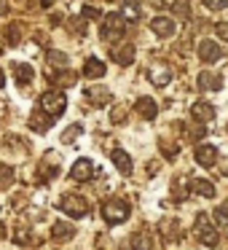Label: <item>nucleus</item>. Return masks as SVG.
Masks as SVG:
<instances>
[{
	"label": "nucleus",
	"instance_id": "obj_1",
	"mask_svg": "<svg viewBox=\"0 0 228 250\" xmlns=\"http://www.w3.org/2000/svg\"><path fill=\"white\" fill-rule=\"evenodd\" d=\"M129 212H132V207H129V202L126 199H108L102 205V218L110 223V226H118V223H124L126 218H129Z\"/></svg>",
	"mask_w": 228,
	"mask_h": 250
},
{
	"label": "nucleus",
	"instance_id": "obj_2",
	"mask_svg": "<svg viewBox=\"0 0 228 250\" xmlns=\"http://www.w3.org/2000/svg\"><path fill=\"white\" fill-rule=\"evenodd\" d=\"M67 108V97L62 92H46L40 94V110H43L49 119H59Z\"/></svg>",
	"mask_w": 228,
	"mask_h": 250
},
{
	"label": "nucleus",
	"instance_id": "obj_3",
	"mask_svg": "<svg viewBox=\"0 0 228 250\" xmlns=\"http://www.w3.org/2000/svg\"><path fill=\"white\" fill-rule=\"evenodd\" d=\"M193 231H196V237H199V242L207 245V248H217V242H220V239H217L215 226H212V221H209V215H207V212H199V215H196Z\"/></svg>",
	"mask_w": 228,
	"mask_h": 250
},
{
	"label": "nucleus",
	"instance_id": "obj_4",
	"mask_svg": "<svg viewBox=\"0 0 228 250\" xmlns=\"http://www.w3.org/2000/svg\"><path fill=\"white\" fill-rule=\"evenodd\" d=\"M59 210L62 212H67L70 218H86L89 215V199L86 196H76V194H65L59 199Z\"/></svg>",
	"mask_w": 228,
	"mask_h": 250
},
{
	"label": "nucleus",
	"instance_id": "obj_5",
	"mask_svg": "<svg viewBox=\"0 0 228 250\" xmlns=\"http://www.w3.org/2000/svg\"><path fill=\"white\" fill-rule=\"evenodd\" d=\"M126 33V19L121 17V14H108L102 22V38L105 41H118L124 38Z\"/></svg>",
	"mask_w": 228,
	"mask_h": 250
},
{
	"label": "nucleus",
	"instance_id": "obj_6",
	"mask_svg": "<svg viewBox=\"0 0 228 250\" xmlns=\"http://www.w3.org/2000/svg\"><path fill=\"white\" fill-rule=\"evenodd\" d=\"M70 178L76 180V183H86V180H92L94 178L92 159H78V162L73 164V169H70Z\"/></svg>",
	"mask_w": 228,
	"mask_h": 250
},
{
	"label": "nucleus",
	"instance_id": "obj_7",
	"mask_svg": "<svg viewBox=\"0 0 228 250\" xmlns=\"http://www.w3.org/2000/svg\"><path fill=\"white\" fill-rule=\"evenodd\" d=\"M199 89H201V92H220V89H223L220 73L201 70V73H199Z\"/></svg>",
	"mask_w": 228,
	"mask_h": 250
},
{
	"label": "nucleus",
	"instance_id": "obj_8",
	"mask_svg": "<svg viewBox=\"0 0 228 250\" xmlns=\"http://www.w3.org/2000/svg\"><path fill=\"white\" fill-rule=\"evenodd\" d=\"M151 30L158 35V38H172L174 33H177V27H174V19L169 17H156L151 22Z\"/></svg>",
	"mask_w": 228,
	"mask_h": 250
},
{
	"label": "nucleus",
	"instance_id": "obj_9",
	"mask_svg": "<svg viewBox=\"0 0 228 250\" xmlns=\"http://www.w3.org/2000/svg\"><path fill=\"white\" fill-rule=\"evenodd\" d=\"M188 188L193 191V194L204 196V199H212V196H215V186H212L207 178H196V175H190V178H188Z\"/></svg>",
	"mask_w": 228,
	"mask_h": 250
},
{
	"label": "nucleus",
	"instance_id": "obj_10",
	"mask_svg": "<svg viewBox=\"0 0 228 250\" xmlns=\"http://www.w3.org/2000/svg\"><path fill=\"white\" fill-rule=\"evenodd\" d=\"M148 78H151V83H153V86L164 89L169 81H172V70H169L167 65H153L151 70H148Z\"/></svg>",
	"mask_w": 228,
	"mask_h": 250
},
{
	"label": "nucleus",
	"instance_id": "obj_11",
	"mask_svg": "<svg viewBox=\"0 0 228 250\" xmlns=\"http://www.w3.org/2000/svg\"><path fill=\"white\" fill-rule=\"evenodd\" d=\"M190 116H193L196 124H207V121L215 119V108H212L209 103H204V100H199V103H193V108H190Z\"/></svg>",
	"mask_w": 228,
	"mask_h": 250
},
{
	"label": "nucleus",
	"instance_id": "obj_12",
	"mask_svg": "<svg viewBox=\"0 0 228 250\" xmlns=\"http://www.w3.org/2000/svg\"><path fill=\"white\" fill-rule=\"evenodd\" d=\"M199 57L204 62H220L223 60V49L215 43V41H201L199 43Z\"/></svg>",
	"mask_w": 228,
	"mask_h": 250
},
{
	"label": "nucleus",
	"instance_id": "obj_13",
	"mask_svg": "<svg viewBox=\"0 0 228 250\" xmlns=\"http://www.w3.org/2000/svg\"><path fill=\"white\" fill-rule=\"evenodd\" d=\"M196 164H201V167H212V164L217 162V148L215 146H199L193 153Z\"/></svg>",
	"mask_w": 228,
	"mask_h": 250
},
{
	"label": "nucleus",
	"instance_id": "obj_14",
	"mask_svg": "<svg viewBox=\"0 0 228 250\" xmlns=\"http://www.w3.org/2000/svg\"><path fill=\"white\" fill-rule=\"evenodd\" d=\"M110 57H113V62H118V65H132L134 62V46L124 43V46H115V49H110Z\"/></svg>",
	"mask_w": 228,
	"mask_h": 250
},
{
	"label": "nucleus",
	"instance_id": "obj_15",
	"mask_svg": "<svg viewBox=\"0 0 228 250\" xmlns=\"http://www.w3.org/2000/svg\"><path fill=\"white\" fill-rule=\"evenodd\" d=\"M51 237L57 239V242H67V239L76 237V226L67 221H57L54 226H51Z\"/></svg>",
	"mask_w": 228,
	"mask_h": 250
},
{
	"label": "nucleus",
	"instance_id": "obj_16",
	"mask_svg": "<svg viewBox=\"0 0 228 250\" xmlns=\"http://www.w3.org/2000/svg\"><path fill=\"white\" fill-rule=\"evenodd\" d=\"M134 110L142 116V119L153 121V119H156V113H158V105L153 103V97H140V100H137V105H134Z\"/></svg>",
	"mask_w": 228,
	"mask_h": 250
},
{
	"label": "nucleus",
	"instance_id": "obj_17",
	"mask_svg": "<svg viewBox=\"0 0 228 250\" xmlns=\"http://www.w3.org/2000/svg\"><path fill=\"white\" fill-rule=\"evenodd\" d=\"M110 159H113V164L118 167L121 175H132V156L126 151H121V148H115L113 153H110Z\"/></svg>",
	"mask_w": 228,
	"mask_h": 250
},
{
	"label": "nucleus",
	"instance_id": "obj_18",
	"mask_svg": "<svg viewBox=\"0 0 228 250\" xmlns=\"http://www.w3.org/2000/svg\"><path fill=\"white\" fill-rule=\"evenodd\" d=\"M86 97H89V103L92 105H108L110 103V89H105V86H92V89H86Z\"/></svg>",
	"mask_w": 228,
	"mask_h": 250
},
{
	"label": "nucleus",
	"instance_id": "obj_19",
	"mask_svg": "<svg viewBox=\"0 0 228 250\" xmlns=\"http://www.w3.org/2000/svg\"><path fill=\"white\" fill-rule=\"evenodd\" d=\"M83 76L86 78H102L105 76V62H99L97 57H89L83 65Z\"/></svg>",
	"mask_w": 228,
	"mask_h": 250
},
{
	"label": "nucleus",
	"instance_id": "obj_20",
	"mask_svg": "<svg viewBox=\"0 0 228 250\" xmlns=\"http://www.w3.org/2000/svg\"><path fill=\"white\" fill-rule=\"evenodd\" d=\"M14 76H17V83H19V86H27V83L33 81L35 70H33L30 65H17V67H14Z\"/></svg>",
	"mask_w": 228,
	"mask_h": 250
},
{
	"label": "nucleus",
	"instance_id": "obj_21",
	"mask_svg": "<svg viewBox=\"0 0 228 250\" xmlns=\"http://www.w3.org/2000/svg\"><path fill=\"white\" fill-rule=\"evenodd\" d=\"M132 250H153V239L148 234H134L132 237Z\"/></svg>",
	"mask_w": 228,
	"mask_h": 250
},
{
	"label": "nucleus",
	"instance_id": "obj_22",
	"mask_svg": "<svg viewBox=\"0 0 228 250\" xmlns=\"http://www.w3.org/2000/svg\"><path fill=\"white\" fill-rule=\"evenodd\" d=\"M11 183H14V169L8 164H0V191L8 188Z\"/></svg>",
	"mask_w": 228,
	"mask_h": 250
},
{
	"label": "nucleus",
	"instance_id": "obj_23",
	"mask_svg": "<svg viewBox=\"0 0 228 250\" xmlns=\"http://www.w3.org/2000/svg\"><path fill=\"white\" fill-rule=\"evenodd\" d=\"M215 221H217V226H228V199L217 205V210H215Z\"/></svg>",
	"mask_w": 228,
	"mask_h": 250
},
{
	"label": "nucleus",
	"instance_id": "obj_24",
	"mask_svg": "<svg viewBox=\"0 0 228 250\" xmlns=\"http://www.w3.org/2000/svg\"><path fill=\"white\" fill-rule=\"evenodd\" d=\"M161 231L167 234V239H177V237H180L177 221H164V223H161Z\"/></svg>",
	"mask_w": 228,
	"mask_h": 250
},
{
	"label": "nucleus",
	"instance_id": "obj_25",
	"mask_svg": "<svg viewBox=\"0 0 228 250\" xmlns=\"http://www.w3.org/2000/svg\"><path fill=\"white\" fill-rule=\"evenodd\" d=\"M121 17L126 19V22H140V8L134 6V3H126L124 6V14Z\"/></svg>",
	"mask_w": 228,
	"mask_h": 250
},
{
	"label": "nucleus",
	"instance_id": "obj_26",
	"mask_svg": "<svg viewBox=\"0 0 228 250\" xmlns=\"http://www.w3.org/2000/svg\"><path fill=\"white\" fill-rule=\"evenodd\" d=\"M81 132H83V126H81V124H73V126H67V129H65V135H62V143H73L78 135H81Z\"/></svg>",
	"mask_w": 228,
	"mask_h": 250
},
{
	"label": "nucleus",
	"instance_id": "obj_27",
	"mask_svg": "<svg viewBox=\"0 0 228 250\" xmlns=\"http://www.w3.org/2000/svg\"><path fill=\"white\" fill-rule=\"evenodd\" d=\"M207 8H212V11H223V8L228 6V0H201Z\"/></svg>",
	"mask_w": 228,
	"mask_h": 250
},
{
	"label": "nucleus",
	"instance_id": "obj_28",
	"mask_svg": "<svg viewBox=\"0 0 228 250\" xmlns=\"http://www.w3.org/2000/svg\"><path fill=\"white\" fill-rule=\"evenodd\" d=\"M14 239H17L19 245H30V242H33V237H30V231H27V229H19V231L14 234Z\"/></svg>",
	"mask_w": 228,
	"mask_h": 250
},
{
	"label": "nucleus",
	"instance_id": "obj_29",
	"mask_svg": "<svg viewBox=\"0 0 228 250\" xmlns=\"http://www.w3.org/2000/svg\"><path fill=\"white\" fill-rule=\"evenodd\" d=\"M49 62H51V65H67V57L62 54V51H51V54H49Z\"/></svg>",
	"mask_w": 228,
	"mask_h": 250
},
{
	"label": "nucleus",
	"instance_id": "obj_30",
	"mask_svg": "<svg viewBox=\"0 0 228 250\" xmlns=\"http://www.w3.org/2000/svg\"><path fill=\"white\" fill-rule=\"evenodd\" d=\"M215 33H217V38H220V41H228V22H217L215 24Z\"/></svg>",
	"mask_w": 228,
	"mask_h": 250
},
{
	"label": "nucleus",
	"instance_id": "obj_31",
	"mask_svg": "<svg viewBox=\"0 0 228 250\" xmlns=\"http://www.w3.org/2000/svg\"><path fill=\"white\" fill-rule=\"evenodd\" d=\"M124 119H126V108H115L113 116H110V121H113V124H121Z\"/></svg>",
	"mask_w": 228,
	"mask_h": 250
},
{
	"label": "nucleus",
	"instance_id": "obj_32",
	"mask_svg": "<svg viewBox=\"0 0 228 250\" xmlns=\"http://www.w3.org/2000/svg\"><path fill=\"white\" fill-rule=\"evenodd\" d=\"M172 8H174V11L180 14V17H188V6H185V3H174Z\"/></svg>",
	"mask_w": 228,
	"mask_h": 250
},
{
	"label": "nucleus",
	"instance_id": "obj_33",
	"mask_svg": "<svg viewBox=\"0 0 228 250\" xmlns=\"http://www.w3.org/2000/svg\"><path fill=\"white\" fill-rule=\"evenodd\" d=\"M17 41H19V30L11 27V30H8V43H17Z\"/></svg>",
	"mask_w": 228,
	"mask_h": 250
},
{
	"label": "nucleus",
	"instance_id": "obj_34",
	"mask_svg": "<svg viewBox=\"0 0 228 250\" xmlns=\"http://www.w3.org/2000/svg\"><path fill=\"white\" fill-rule=\"evenodd\" d=\"M83 17H89V19H97V17H99V11H97V8H83Z\"/></svg>",
	"mask_w": 228,
	"mask_h": 250
},
{
	"label": "nucleus",
	"instance_id": "obj_35",
	"mask_svg": "<svg viewBox=\"0 0 228 250\" xmlns=\"http://www.w3.org/2000/svg\"><path fill=\"white\" fill-rule=\"evenodd\" d=\"M6 86V76H3V70H0V89Z\"/></svg>",
	"mask_w": 228,
	"mask_h": 250
},
{
	"label": "nucleus",
	"instance_id": "obj_36",
	"mask_svg": "<svg viewBox=\"0 0 228 250\" xmlns=\"http://www.w3.org/2000/svg\"><path fill=\"white\" fill-rule=\"evenodd\" d=\"M6 237V229H3V223H0V239Z\"/></svg>",
	"mask_w": 228,
	"mask_h": 250
}]
</instances>
